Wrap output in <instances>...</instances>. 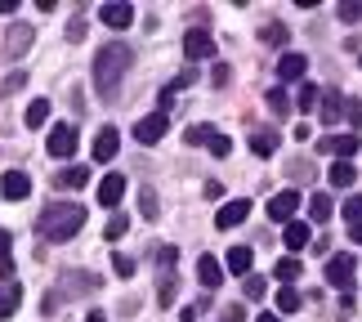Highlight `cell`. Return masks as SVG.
Masks as SVG:
<instances>
[{
    "instance_id": "7bdbcfd3",
    "label": "cell",
    "mask_w": 362,
    "mask_h": 322,
    "mask_svg": "<svg viewBox=\"0 0 362 322\" xmlns=\"http://www.w3.org/2000/svg\"><path fill=\"white\" fill-rule=\"evenodd\" d=\"M344 219H354V224L362 219V192H354V197L344 202Z\"/></svg>"
},
{
    "instance_id": "f1b7e54d",
    "label": "cell",
    "mask_w": 362,
    "mask_h": 322,
    "mask_svg": "<svg viewBox=\"0 0 362 322\" xmlns=\"http://www.w3.org/2000/svg\"><path fill=\"white\" fill-rule=\"evenodd\" d=\"M331 184H336V188H349L354 184V161H336V166H331Z\"/></svg>"
},
{
    "instance_id": "8fae6325",
    "label": "cell",
    "mask_w": 362,
    "mask_h": 322,
    "mask_svg": "<svg viewBox=\"0 0 362 322\" xmlns=\"http://www.w3.org/2000/svg\"><path fill=\"white\" fill-rule=\"evenodd\" d=\"M32 23H13L9 27V36H5V54H9V59H18V54H27V50H32Z\"/></svg>"
},
{
    "instance_id": "4fadbf2b",
    "label": "cell",
    "mask_w": 362,
    "mask_h": 322,
    "mask_svg": "<svg viewBox=\"0 0 362 322\" xmlns=\"http://www.w3.org/2000/svg\"><path fill=\"white\" fill-rule=\"evenodd\" d=\"M250 264H255V251H250V246H233V251H224V269H228V273L250 277Z\"/></svg>"
},
{
    "instance_id": "52a82bcc",
    "label": "cell",
    "mask_w": 362,
    "mask_h": 322,
    "mask_svg": "<svg viewBox=\"0 0 362 322\" xmlns=\"http://www.w3.org/2000/svg\"><path fill=\"white\" fill-rule=\"evenodd\" d=\"M246 215H250V202L246 197H233V202H224L219 206V215H215V229H238V224H246Z\"/></svg>"
},
{
    "instance_id": "1f68e13d",
    "label": "cell",
    "mask_w": 362,
    "mask_h": 322,
    "mask_svg": "<svg viewBox=\"0 0 362 322\" xmlns=\"http://www.w3.org/2000/svg\"><path fill=\"white\" fill-rule=\"evenodd\" d=\"M317 103H322V90H317V86H309V81H304V86H300V112H313Z\"/></svg>"
},
{
    "instance_id": "ba28073f",
    "label": "cell",
    "mask_w": 362,
    "mask_h": 322,
    "mask_svg": "<svg viewBox=\"0 0 362 322\" xmlns=\"http://www.w3.org/2000/svg\"><path fill=\"white\" fill-rule=\"evenodd\" d=\"M165 130H170V117H161V112H152V117L134 121V139H139V144H157Z\"/></svg>"
},
{
    "instance_id": "681fc988",
    "label": "cell",
    "mask_w": 362,
    "mask_h": 322,
    "mask_svg": "<svg viewBox=\"0 0 362 322\" xmlns=\"http://www.w3.org/2000/svg\"><path fill=\"white\" fill-rule=\"evenodd\" d=\"M9 246H13V237H9L5 229H0V260H9Z\"/></svg>"
},
{
    "instance_id": "d4e9b609",
    "label": "cell",
    "mask_w": 362,
    "mask_h": 322,
    "mask_svg": "<svg viewBox=\"0 0 362 322\" xmlns=\"http://www.w3.org/2000/svg\"><path fill=\"white\" fill-rule=\"evenodd\" d=\"M45 121H49V99H32L27 103V125L36 130V125H45Z\"/></svg>"
},
{
    "instance_id": "7a4b0ae2",
    "label": "cell",
    "mask_w": 362,
    "mask_h": 322,
    "mask_svg": "<svg viewBox=\"0 0 362 322\" xmlns=\"http://www.w3.org/2000/svg\"><path fill=\"white\" fill-rule=\"evenodd\" d=\"M81 224H86V211H81L76 202H49L36 219V233L45 237V242H67V237L81 233Z\"/></svg>"
},
{
    "instance_id": "603a6c76",
    "label": "cell",
    "mask_w": 362,
    "mask_h": 322,
    "mask_svg": "<svg viewBox=\"0 0 362 322\" xmlns=\"http://www.w3.org/2000/svg\"><path fill=\"white\" fill-rule=\"evenodd\" d=\"M23 304V291L18 287H0V318H13Z\"/></svg>"
},
{
    "instance_id": "db71d44e",
    "label": "cell",
    "mask_w": 362,
    "mask_h": 322,
    "mask_svg": "<svg viewBox=\"0 0 362 322\" xmlns=\"http://www.w3.org/2000/svg\"><path fill=\"white\" fill-rule=\"evenodd\" d=\"M86 322H107V318H103V314H99V309H94V314H90V318H86Z\"/></svg>"
},
{
    "instance_id": "816d5d0a",
    "label": "cell",
    "mask_w": 362,
    "mask_h": 322,
    "mask_svg": "<svg viewBox=\"0 0 362 322\" xmlns=\"http://www.w3.org/2000/svg\"><path fill=\"white\" fill-rule=\"evenodd\" d=\"M18 9V0H0V13H13Z\"/></svg>"
},
{
    "instance_id": "6da1fadb",
    "label": "cell",
    "mask_w": 362,
    "mask_h": 322,
    "mask_svg": "<svg viewBox=\"0 0 362 322\" xmlns=\"http://www.w3.org/2000/svg\"><path fill=\"white\" fill-rule=\"evenodd\" d=\"M134 54L121 45V40H107V45H99V54H94V90L103 94V99H117L121 90V76L130 72Z\"/></svg>"
},
{
    "instance_id": "8d00e7d4",
    "label": "cell",
    "mask_w": 362,
    "mask_h": 322,
    "mask_svg": "<svg viewBox=\"0 0 362 322\" xmlns=\"http://www.w3.org/2000/svg\"><path fill=\"white\" fill-rule=\"evenodd\" d=\"M340 23H362V0H344V5H340Z\"/></svg>"
},
{
    "instance_id": "7402d4cb",
    "label": "cell",
    "mask_w": 362,
    "mask_h": 322,
    "mask_svg": "<svg viewBox=\"0 0 362 322\" xmlns=\"http://www.w3.org/2000/svg\"><path fill=\"white\" fill-rule=\"evenodd\" d=\"M250 152H255V157H273L277 152V130H255L250 134Z\"/></svg>"
},
{
    "instance_id": "bcb514c9",
    "label": "cell",
    "mask_w": 362,
    "mask_h": 322,
    "mask_svg": "<svg viewBox=\"0 0 362 322\" xmlns=\"http://www.w3.org/2000/svg\"><path fill=\"white\" fill-rule=\"evenodd\" d=\"M291 175H296V179H309L313 166H309V161H291Z\"/></svg>"
},
{
    "instance_id": "ffe728a7",
    "label": "cell",
    "mask_w": 362,
    "mask_h": 322,
    "mask_svg": "<svg viewBox=\"0 0 362 322\" xmlns=\"http://www.w3.org/2000/svg\"><path fill=\"white\" fill-rule=\"evenodd\" d=\"M90 184V166H67L54 175V188H86Z\"/></svg>"
},
{
    "instance_id": "ee69618b",
    "label": "cell",
    "mask_w": 362,
    "mask_h": 322,
    "mask_svg": "<svg viewBox=\"0 0 362 322\" xmlns=\"http://www.w3.org/2000/svg\"><path fill=\"white\" fill-rule=\"evenodd\" d=\"M228 76H233V72H228V63H215V72H211V86H215V90H224V86H228Z\"/></svg>"
},
{
    "instance_id": "f907efd6",
    "label": "cell",
    "mask_w": 362,
    "mask_h": 322,
    "mask_svg": "<svg viewBox=\"0 0 362 322\" xmlns=\"http://www.w3.org/2000/svg\"><path fill=\"white\" fill-rule=\"evenodd\" d=\"M349 237H354V242H362V219H358V224H349Z\"/></svg>"
},
{
    "instance_id": "5bb4252c",
    "label": "cell",
    "mask_w": 362,
    "mask_h": 322,
    "mask_svg": "<svg viewBox=\"0 0 362 322\" xmlns=\"http://www.w3.org/2000/svg\"><path fill=\"white\" fill-rule=\"evenodd\" d=\"M117 148H121V134L112 130V125H103V130L94 134V161H112Z\"/></svg>"
},
{
    "instance_id": "d6a6232c",
    "label": "cell",
    "mask_w": 362,
    "mask_h": 322,
    "mask_svg": "<svg viewBox=\"0 0 362 322\" xmlns=\"http://www.w3.org/2000/svg\"><path fill=\"white\" fill-rule=\"evenodd\" d=\"M157 304H161V309H170V304H175V277L170 273L157 282Z\"/></svg>"
},
{
    "instance_id": "2e32d148",
    "label": "cell",
    "mask_w": 362,
    "mask_h": 322,
    "mask_svg": "<svg viewBox=\"0 0 362 322\" xmlns=\"http://www.w3.org/2000/svg\"><path fill=\"white\" fill-rule=\"evenodd\" d=\"M121 197H125V175H103V179H99V206H107V211H112Z\"/></svg>"
},
{
    "instance_id": "ac0fdd59",
    "label": "cell",
    "mask_w": 362,
    "mask_h": 322,
    "mask_svg": "<svg viewBox=\"0 0 362 322\" xmlns=\"http://www.w3.org/2000/svg\"><path fill=\"white\" fill-rule=\"evenodd\" d=\"M344 108H349V103L340 99V90H322V103H317V117H322L327 125H336V121L344 117Z\"/></svg>"
},
{
    "instance_id": "f6af8a7d",
    "label": "cell",
    "mask_w": 362,
    "mask_h": 322,
    "mask_svg": "<svg viewBox=\"0 0 362 322\" xmlns=\"http://www.w3.org/2000/svg\"><path fill=\"white\" fill-rule=\"evenodd\" d=\"M219 318H224V322H246V309H242V304H224Z\"/></svg>"
},
{
    "instance_id": "4316f807",
    "label": "cell",
    "mask_w": 362,
    "mask_h": 322,
    "mask_svg": "<svg viewBox=\"0 0 362 322\" xmlns=\"http://www.w3.org/2000/svg\"><path fill=\"white\" fill-rule=\"evenodd\" d=\"M215 134H219V130H211V125H202V121H197V125H188V130H184V139H188V144H192V148H202V144H211V139H215Z\"/></svg>"
},
{
    "instance_id": "3957f363",
    "label": "cell",
    "mask_w": 362,
    "mask_h": 322,
    "mask_svg": "<svg viewBox=\"0 0 362 322\" xmlns=\"http://www.w3.org/2000/svg\"><path fill=\"white\" fill-rule=\"evenodd\" d=\"M45 152H49V157H59V161L72 157V152H76V125L72 121H59V125H54L49 139H45Z\"/></svg>"
},
{
    "instance_id": "277c9868",
    "label": "cell",
    "mask_w": 362,
    "mask_h": 322,
    "mask_svg": "<svg viewBox=\"0 0 362 322\" xmlns=\"http://www.w3.org/2000/svg\"><path fill=\"white\" fill-rule=\"evenodd\" d=\"M358 148H362V144H358L354 130H349V134H327L322 144H317V152H327V157H336V161H354Z\"/></svg>"
},
{
    "instance_id": "cb8c5ba5",
    "label": "cell",
    "mask_w": 362,
    "mask_h": 322,
    "mask_svg": "<svg viewBox=\"0 0 362 322\" xmlns=\"http://www.w3.org/2000/svg\"><path fill=\"white\" fill-rule=\"evenodd\" d=\"M259 40H264V45H273V50H282L286 45V27L282 23H264L259 27Z\"/></svg>"
},
{
    "instance_id": "5b68a950",
    "label": "cell",
    "mask_w": 362,
    "mask_h": 322,
    "mask_svg": "<svg viewBox=\"0 0 362 322\" xmlns=\"http://www.w3.org/2000/svg\"><path fill=\"white\" fill-rule=\"evenodd\" d=\"M184 54L192 63H202V59H215V36L206 32V27H192V32L184 36Z\"/></svg>"
},
{
    "instance_id": "9a60e30c",
    "label": "cell",
    "mask_w": 362,
    "mask_h": 322,
    "mask_svg": "<svg viewBox=\"0 0 362 322\" xmlns=\"http://www.w3.org/2000/svg\"><path fill=\"white\" fill-rule=\"evenodd\" d=\"M63 296H86V291H99V273H63Z\"/></svg>"
},
{
    "instance_id": "30bf717a",
    "label": "cell",
    "mask_w": 362,
    "mask_h": 322,
    "mask_svg": "<svg viewBox=\"0 0 362 322\" xmlns=\"http://www.w3.org/2000/svg\"><path fill=\"white\" fill-rule=\"evenodd\" d=\"M0 197H9V202L32 197V179H27L23 171H5V179H0Z\"/></svg>"
},
{
    "instance_id": "e575fe53",
    "label": "cell",
    "mask_w": 362,
    "mask_h": 322,
    "mask_svg": "<svg viewBox=\"0 0 362 322\" xmlns=\"http://www.w3.org/2000/svg\"><path fill=\"white\" fill-rule=\"evenodd\" d=\"M152 260H157V269L170 273V269H175V260H179V251H175V246H157V251H152Z\"/></svg>"
},
{
    "instance_id": "7dc6e473",
    "label": "cell",
    "mask_w": 362,
    "mask_h": 322,
    "mask_svg": "<svg viewBox=\"0 0 362 322\" xmlns=\"http://www.w3.org/2000/svg\"><path fill=\"white\" fill-rule=\"evenodd\" d=\"M344 112H349V125H362V103L358 99H349V108H344Z\"/></svg>"
},
{
    "instance_id": "c3c4849f",
    "label": "cell",
    "mask_w": 362,
    "mask_h": 322,
    "mask_svg": "<svg viewBox=\"0 0 362 322\" xmlns=\"http://www.w3.org/2000/svg\"><path fill=\"white\" fill-rule=\"evenodd\" d=\"M206 197H211V202L224 197V184H219V179H206Z\"/></svg>"
},
{
    "instance_id": "7c38bea8",
    "label": "cell",
    "mask_w": 362,
    "mask_h": 322,
    "mask_svg": "<svg viewBox=\"0 0 362 322\" xmlns=\"http://www.w3.org/2000/svg\"><path fill=\"white\" fill-rule=\"evenodd\" d=\"M300 211V192L296 188H286V192H277V197L269 202V219H286L291 224V215Z\"/></svg>"
},
{
    "instance_id": "44dd1931",
    "label": "cell",
    "mask_w": 362,
    "mask_h": 322,
    "mask_svg": "<svg viewBox=\"0 0 362 322\" xmlns=\"http://www.w3.org/2000/svg\"><path fill=\"white\" fill-rule=\"evenodd\" d=\"M309 237H313L309 224H300V219H291L286 229H282V242H286L291 251H304V246H309Z\"/></svg>"
},
{
    "instance_id": "74e56055",
    "label": "cell",
    "mask_w": 362,
    "mask_h": 322,
    "mask_svg": "<svg viewBox=\"0 0 362 322\" xmlns=\"http://www.w3.org/2000/svg\"><path fill=\"white\" fill-rule=\"evenodd\" d=\"M125 224H130V219H125V215H112V219L103 224V237H107V242H117V237L125 233Z\"/></svg>"
},
{
    "instance_id": "e0dca14e",
    "label": "cell",
    "mask_w": 362,
    "mask_h": 322,
    "mask_svg": "<svg viewBox=\"0 0 362 322\" xmlns=\"http://www.w3.org/2000/svg\"><path fill=\"white\" fill-rule=\"evenodd\" d=\"M197 277H202L206 291H215L219 282H224V264H219L215 255H197Z\"/></svg>"
},
{
    "instance_id": "484cf974",
    "label": "cell",
    "mask_w": 362,
    "mask_h": 322,
    "mask_svg": "<svg viewBox=\"0 0 362 322\" xmlns=\"http://www.w3.org/2000/svg\"><path fill=\"white\" fill-rule=\"evenodd\" d=\"M300 269H304V264L296 260V255H286V260H277V282H296V277H300Z\"/></svg>"
},
{
    "instance_id": "8992f818",
    "label": "cell",
    "mask_w": 362,
    "mask_h": 322,
    "mask_svg": "<svg viewBox=\"0 0 362 322\" xmlns=\"http://www.w3.org/2000/svg\"><path fill=\"white\" fill-rule=\"evenodd\" d=\"M354 269H358V260H354V255H331V260H327V282H331V287H340V291H349Z\"/></svg>"
},
{
    "instance_id": "83f0119b",
    "label": "cell",
    "mask_w": 362,
    "mask_h": 322,
    "mask_svg": "<svg viewBox=\"0 0 362 322\" xmlns=\"http://www.w3.org/2000/svg\"><path fill=\"white\" fill-rule=\"evenodd\" d=\"M309 215H313L317 224L331 219V197H327V192H313V197H309Z\"/></svg>"
},
{
    "instance_id": "60d3db41",
    "label": "cell",
    "mask_w": 362,
    "mask_h": 322,
    "mask_svg": "<svg viewBox=\"0 0 362 322\" xmlns=\"http://www.w3.org/2000/svg\"><path fill=\"white\" fill-rule=\"evenodd\" d=\"M112 269H117L121 277H134V269H139V264H134L130 255H112Z\"/></svg>"
},
{
    "instance_id": "f5cc1de1",
    "label": "cell",
    "mask_w": 362,
    "mask_h": 322,
    "mask_svg": "<svg viewBox=\"0 0 362 322\" xmlns=\"http://www.w3.org/2000/svg\"><path fill=\"white\" fill-rule=\"evenodd\" d=\"M255 322H282V318H277V314H259Z\"/></svg>"
},
{
    "instance_id": "9c48e42d",
    "label": "cell",
    "mask_w": 362,
    "mask_h": 322,
    "mask_svg": "<svg viewBox=\"0 0 362 322\" xmlns=\"http://www.w3.org/2000/svg\"><path fill=\"white\" fill-rule=\"evenodd\" d=\"M99 18L107 27H117V32H125V27L134 23V5H125V0H107V5L99 9Z\"/></svg>"
},
{
    "instance_id": "d6986e66",
    "label": "cell",
    "mask_w": 362,
    "mask_h": 322,
    "mask_svg": "<svg viewBox=\"0 0 362 322\" xmlns=\"http://www.w3.org/2000/svg\"><path fill=\"white\" fill-rule=\"evenodd\" d=\"M304 72H309V59H304V54H282V59H277V76L282 81H304Z\"/></svg>"
},
{
    "instance_id": "4dcf8cb0",
    "label": "cell",
    "mask_w": 362,
    "mask_h": 322,
    "mask_svg": "<svg viewBox=\"0 0 362 322\" xmlns=\"http://www.w3.org/2000/svg\"><path fill=\"white\" fill-rule=\"evenodd\" d=\"M139 211H144V219H157L161 215V202H157V192H152V188L139 192Z\"/></svg>"
},
{
    "instance_id": "f35d334b",
    "label": "cell",
    "mask_w": 362,
    "mask_h": 322,
    "mask_svg": "<svg viewBox=\"0 0 362 322\" xmlns=\"http://www.w3.org/2000/svg\"><path fill=\"white\" fill-rule=\"evenodd\" d=\"M206 148H211V157H228V152H233V139H228V134H215Z\"/></svg>"
},
{
    "instance_id": "d590c367",
    "label": "cell",
    "mask_w": 362,
    "mask_h": 322,
    "mask_svg": "<svg viewBox=\"0 0 362 322\" xmlns=\"http://www.w3.org/2000/svg\"><path fill=\"white\" fill-rule=\"evenodd\" d=\"M264 296H269V282H264L259 273H250L246 277V300H264Z\"/></svg>"
},
{
    "instance_id": "836d02e7",
    "label": "cell",
    "mask_w": 362,
    "mask_h": 322,
    "mask_svg": "<svg viewBox=\"0 0 362 322\" xmlns=\"http://www.w3.org/2000/svg\"><path fill=\"white\" fill-rule=\"evenodd\" d=\"M23 86H27V72L18 67V72H9L5 81H0V99H9V94H13V90H23Z\"/></svg>"
},
{
    "instance_id": "ab89813d",
    "label": "cell",
    "mask_w": 362,
    "mask_h": 322,
    "mask_svg": "<svg viewBox=\"0 0 362 322\" xmlns=\"http://www.w3.org/2000/svg\"><path fill=\"white\" fill-rule=\"evenodd\" d=\"M269 108L277 112V117L286 112V90H282V86H273V90H269Z\"/></svg>"
},
{
    "instance_id": "b9f144b4",
    "label": "cell",
    "mask_w": 362,
    "mask_h": 322,
    "mask_svg": "<svg viewBox=\"0 0 362 322\" xmlns=\"http://www.w3.org/2000/svg\"><path fill=\"white\" fill-rule=\"evenodd\" d=\"M67 40H86V13H76V18L67 23Z\"/></svg>"
},
{
    "instance_id": "f546056e",
    "label": "cell",
    "mask_w": 362,
    "mask_h": 322,
    "mask_svg": "<svg viewBox=\"0 0 362 322\" xmlns=\"http://www.w3.org/2000/svg\"><path fill=\"white\" fill-rule=\"evenodd\" d=\"M300 304H304V296H300V291H277V314H296L300 309Z\"/></svg>"
}]
</instances>
